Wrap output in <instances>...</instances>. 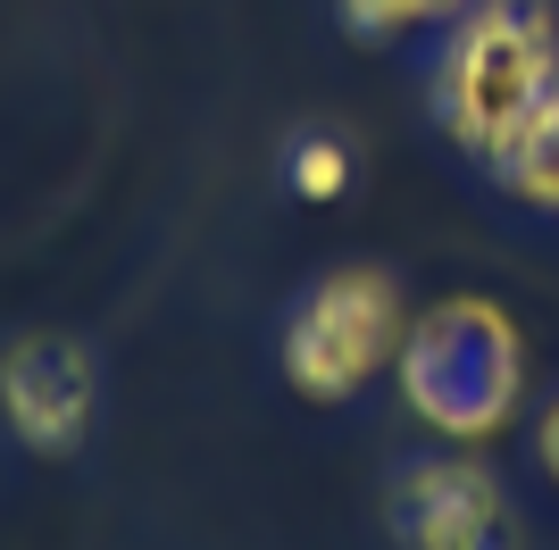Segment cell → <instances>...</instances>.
<instances>
[{
  "mask_svg": "<svg viewBox=\"0 0 559 550\" xmlns=\"http://www.w3.org/2000/svg\"><path fill=\"white\" fill-rule=\"evenodd\" d=\"M401 392L451 442H485L518 409V334L492 300H443L401 334Z\"/></svg>",
  "mask_w": 559,
  "mask_h": 550,
  "instance_id": "cell-1",
  "label": "cell"
},
{
  "mask_svg": "<svg viewBox=\"0 0 559 550\" xmlns=\"http://www.w3.org/2000/svg\"><path fill=\"white\" fill-rule=\"evenodd\" d=\"M559 92V59H551V25L526 0H492L460 25V43L443 59V117L476 159H501L510 134Z\"/></svg>",
  "mask_w": 559,
  "mask_h": 550,
  "instance_id": "cell-2",
  "label": "cell"
},
{
  "mask_svg": "<svg viewBox=\"0 0 559 550\" xmlns=\"http://www.w3.org/2000/svg\"><path fill=\"white\" fill-rule=\"evenodd\" d=\"M393 343H401L393 284L368 275V267H350V275H334V284H318L309 309L293 318V334H284V375H293V392H309V400H350Z\"/></svg>",
  "mask_w": 559,
  "mask_h": 550,
  "instance_id": "cell-3",
  "label": "cell"
},
{
  "mask_svg": "<svg viewBox=\"0 0 559 550\" xmlns=\"http://www.w3.org/2000/svg\"><path fill=\"white\" fill-rule=\"evenodd\" d=\"M0 409H9L17 442H34V451H50V458L75 451L84 426H93V375H84L75 343L34 334V343L9 350V359H0Z\"/></svg>",
  "mask_w": 559,
  "mask_h": 550,
  "instance_id": "cell-4",
  "label": "cell"
},
{
  "mask_svg": "<svg viewBox=\"0 0 559 550\" xmlns=\"http://www.w3.org/2000/svg\"><path fill=\"white\" fill-rule=\"evenodd\" d=\"M401 534L418 550H501V534H510L501 483L476 458H426L401 483Z\"/></svg>",
  "mask_w": 559,
  "mask_h": 550,
  "instance_id": "cell-5",
  "label": "cell"
},
{
  "mask_svg": "<svg viewBox=\"0 0 559 550\" xmlns=\"http://www.w3.org/2000/svg\"><path fill=\"white\" fill-rule=\"evenodd\" d=\"M501 183L510 192H526V201H543V208H559V92L543 100L526 125L510 134V151H501Z\"/></svg>",
  "mask_w": 559,
  "mask_h": 550,
  "instance_id": "cell-6",
  "label": "cell"
},
{
  "mask_svg": "<svg viewBox=\"0 0 559 550\" xmlns=\"http://www.w3.org/2000/svg\"><path fill=\"white\" fill-rule=\"evenodd\" d=\"M460 0H343V25L368 34V43H393V34H418V25H443Z\"/></svg>",
  "mask_w": 559,
  "mask_h": 550,
  "instance_id": "cell-7",
  "label": "cell"
},
{
  "mask_svg": "<svg viewBox=\"0 0 559 550\" xmlns=\"http://www.w3.org/2000/svg\"><path fill=\"white\" fill-rule=\"evenodd\" d=\"M343 183H350L343 142H301V151H293V192H301V201H334Z\"/></svg>",
  "mask_w": 559,
  "mask_h": 550,
  "instance_id": "cell-8",
  "label": "cell"
},
{
  "mask_svg": "<svg viewBox=\"0 0 559 550\" xmlns=\"http://www.w3.org/2000/svg\"><path fill=\"white\" fill-rule=\"evenodd\" d=\"M535 451H543V467H551V483H559V400H551V417H543V434H535Z\"/></svg>",
  "mask_w": 559,
  "mask_h": 550,
  "instance_id": "cell-9",
  "label": "cell"
}]
</instances>
